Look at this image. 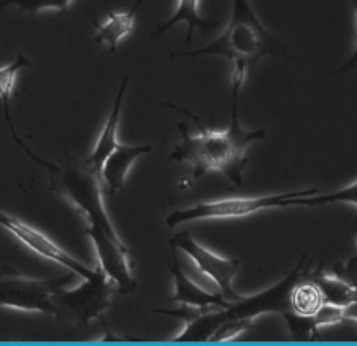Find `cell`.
Here are the masks:
<instances>
[{
  "label": "cell",
  "instance_id": "1",
  "mask_svg": "<svg viewBox=\"0 0 357 346\" xmlns=\"http://www.w3.org/2000/svg\"><path fill=\"white\" fill-rule=\"evenodd\" d=\"M241 83L232 82V118L226 130H208L202 128L197 116H191L199 124L200 134L192 135L186 123L178 124L181 142L175 145L170 154V160L184 163L192 167V178H197L208 172H220L235 186L243 184V172L248 165L246 149L251 143L264 140L267 137L266 129L246 130L238 121V96Z\"/></svg>",
  "mask_w": 357,
  "mask_h": 346
},
{
  "label": "cell",
  "instance_id": "2",
  "mask_svg": "<svg viewBox=\"0 0 357 346\" xmlns=\"http://www.w3.org/2000/svg\"><path fill=\"white\" fill-rule=\"evenodd\" d=\"M48 173L51 191L67 199L75 209L82 211L88 221V227L100 229L112 237L119 239L103 205L100 176L91 169L86 160H79L64 153V159L56 164L54 170Z\"/></svg>",
  "mask_w": 357,
  "mask_h": 346
},
{
  "label": "cell",
  "instance_id": "3",
  "mask_svg": "<svg viewBox=\"0 0 357 346\" xmlns=\"http://www.w3.org/2000/svg\"><path fill=\"white\" fill-rule=\"evenodd\" d=\"M222 56L232 64V82L245 83L252 68L264 56L273 54V37L259 20H229L226 29L215 42L189 53H174L172 56Z\"/></svg>",
  "mask_w": 357,
  "mask_h": 346
},
{
  "label": "cell",
  "instance_id": "4",
  "mask_svg": "<svg viewBox=\"0 0 357 346\" xmlns=\"http://www.w3.org/2000/svg\"><path fill=\"white\" fill-rule=\"evenodd\" d=\"M116 283L97 265L94 275L75 289L61 287L54 294L56 318L72 321L78 327H88L92 319H102L107 326L105 311L112 307Z\"/></svg>",
  "mask_w": 357,
  "mask_h": 346
},
{
  "label": "cell",
  "instance_id": "5",
  "mask_svg": "<svg viewBox=\"0 0 357 346\" xmlns=\"http://www.w3.org/2000/svg\"><path fill=\"white\" fill-rule=\"evenodd\" d=\"M319 194V189H305L284 194H270L261 197H230L213 202H200L191 209H181L170 213L165 219L169 227H176L183 223L200 221V219H234L255 215L257 211L270 209H287L289 200L296 197H310Z\"/></svg>",
  "mask_w": 357,
  "mask_h": 346
},
{
  "label": "cell",
  "instance_id": "6",
  "mask_svg": "<svg viewBox=\"0 0 357 346\" xmlns=\"http://www.w3.org/2000/svg\"><path fill=\"white\" fill-rule=\"evenodd\" d=\"M77 273L70 272L59 278H27L20 273L2 272L0 273V307L38 311L56 316L54 294L57 289L70 283Z\"/></svg>",
  "mask_w": 357,
  "mask_h": 346
},
{
  "label": "cell",
  "instance_id": "7",
  "mask_svg": "<svg viewBox=\"0 0 357 346\" xmlns=\"http://www.w3.org/2000/svg\"><path fill=\"white\" fill-rule=\"evenodd\" d=\"M170 243L172 246L186 253L189 259L195 264L199 272L206 275L213 283H215L218 289L221 292V296L226 299V301H229L230 303L240 301L241 296L234 287V280L241 267L240 259L218 256L216 253L210 251L208 248H205L204 245H200L199 241H195L192 235L186 232V230L176 234L175 237L170 240Z\"/></svg>",
  "mask_w": 357,
  "mask_h": 346
},
{
  "label": "cell",
  "instance_id": "8",
  "mask_svg": "<svg viewBox=\"0 0 357 346\" xmlns=\"http://www.w3.org/2000/svg\"><path fill=\"white\" fill-rule=\"evenodd\" d=\"M0 226L7 229L20 243L29 248V250L36 253V255L62 265V267L68 269L70 272L82 276L83 280L91 278V276L94 275L96 269L88 267V265H84L83 262H79L78 259L68 255V253L62 250L59 245L54 243L48 235L40 232L38 229L31 226V224L21 221V219L11 216L8 213L0 211Z\"/></svg>",
  "mask_w": 357,
  "mask_h": 346
},
{
  "label": "cell",
  "instance_id": "9",
  "mask_svg": "<svg viewBox=\"0 0 357 346\" xmlns=\"http://www.w3.org/2000/svg\"><path fill=\"white\" fill-rule=\"evenodd\" d=\"M86 234L92 241L97 259L103 272L116 283L119 294H130L137 289V281L132 276L129 265V248L121 239H114L100 229L88 227Z\"/></svg>",
  "mask_w": 357,
  "mask_h": 346
},
{
  "label": "cell",
  "instance_id": "10",
  "mask_svg": "<svg viewBox=\"0 0 357 346\" xmlns=\"http://www.w3.org/2000/svg\"><path fill=\"white\" fill-rule=\"evenodd\" d=\"M153 153L151 145H119L108 154L105 163L102 165L100 178H102V186L107 195H113L118 191H123L126 186V180H128L129 170L132 165L135 164L138 158H142L143 154Z\"/></svg>",
  "mask_w": 357,
  "mask_h": 346
},
{
  "label": "cell",
  "instance_id": "11",
  "mask_svg": "<svg viewBox=\"0 0 357 346\" xmlns=\"http://www.w3.org/2000/svg\"><path fill=\"white\" fill-rule=\"evenodd\" d=\"M174 250V264H167V267L174 275V283H175V292L174 296L169 299V303H181V305H189V307L195 308H227L230 307L229 301H226L221 296V292H208L205 291L204 287L195 285L192 280H189L186 275H184L180 262L176 259V248L172 246Z\"/></svg>",
  "mask_w": 357,
  "mask_h": 346
},
{
  "label": "cell",
  "instance_id": "12",
  "mask_svg": "<svg viewBox=\"0 0 357 346\" xmlns=\"http://www.w3.org/2000/svg\"><path fill=\"white\" fill-rule=\"evenodd\" d=\"M128 83H129V77H124L123 83H121V86H119L116 99H114L110 116H108L105 126H103V129L100 132L99 138H97L96 146H94V149H92L91 156L86 159V163L89 164L91 169L94 170L99 176H100L102 165H103V163H105V159L108 158V154H110L113 149L119 145L118 129H119V121H121V108H123V99L126 94V88H128Z\"/></svg>",
  "mask_w": 357,
  "mask_h": 346
},
{
  "label": "cell",
  "instance_id": "13",
  "mask_svg": "<svg viewBox=\"0 0 357 346\" xmlns=\"http://www.w3.org/2000/svg\"><path fill=\"white\" fill-rule=\"evenodd\" d=\"M27 66H29V59H26V56H22L20 53L18 56H16V59L11 62V64H8L7 67L0 68V100H2V105H3V116H5V121H7L8 129L11 132V137H13L16 145H18L22 149V151H24L29 156V158H32L33 163L46 167V170L51 172V170H54L56 164L48 163V160H45V159H40L32 151H29L27 146H24V143H22V140L18 137V134H16V129L13 126V119H11V114H10V97L13 96L16 75H18V72L22 70V68H26Z\"/></svg>",
  "mask_w": 357,
  "mask_h": 346
},
{
  "label": "cell",
  "instance_id": "14",
  "mask_svg": "<svg viewBox=\"0 0 357 346\" xmlns=\"http://www.w3.org/2000/svg\"><path fill=\"white\" fill-rule=\"evenodd\" d=\"M143 0H137L134 7L129 11H123V13H112L107 15L103 22H96L97 33L94 37V42L97 45H107L108 50L114 53L118 50V45L123 38L130 36L135 26V13Z\"/></svg>",
  "mask_w": 357,
  "mask_h": 346
},
{
  "label": "cell",
  "instance_id": "15",
  "mask_svg": "<svg viewBox=\"0 0 357 346\" xmlns=\"http://www.w3.org/2000/svg\"><path fill=\"white\" fill-rule=\"evenodd\" d=\"M308 278L313 280L319 287L324 303L337 305L344 310L357 303V287L337 273L322 272V270L310 272L308 270Z\"/></svg>",
  "mask_w": 357,
  "mask_h": 346
},
{
  "label": "cell",
  "instance_id": "16",
  "mask_svg": "<svg viewBox=\"0 0 357 346\" xmlns=\"http://www.w3.org/2000/svg\"><path fill=\"white\" fill-rule=\"evenodd\" d=\"M178 22H184L188 27L186 33V42L191 43L194 37L195 29H200V31H208V29H215L220 26V21H213L208 18H204L200 15V0H178L176 8L172 15V18L159 24L156 32L153 33L151 38H158L169 31L170 27H174Z\"/></svg>",
  "mask_w": 357,
  "mask_h": 346
},
{
  "label": "cell",
  "instance_id": "17",
  "mask_svg": "<svg viewBox=\"0 0 357 346\" xmlns=\"http://www.w3.org/2000/svg\"><path fill=\"white\" fill-rule=\"evenodd\" d=\"M322 303L324 301H322L319 287L313 280L308 278V270H303L301 278L291 287V311L301 316H313L322 307Z\"/></svg>",
  "mask_w": 357,
  "mask_h": 346
},
{
  "label": "cell",
  "instance_id": "18",
  "mask_svg": "<svg viewBox=\"0 0 357 346\" xmlns=\"http://www.w3.org/2000/svg\"><path fill=\"white\" fill-rule=\"evenodd\" d=\"M72 0H0V10L7 7H18L21 11H26L31 18L43 10H56L59 13H66L70 7Z\"/></svg>",
  "mask_w": 357,
  "mask_h": 346
},
{
  "label": "cell",
  "instance_id": "19",
  "mask_svg": "<svg viewBox=\"0 0 357 346\" xmlns=\"http://www.w3.org/2000/svg\"><path fill=\"white\" fill-rule=\"evenodd\" d=\"M338 202H344V204H353L357 209V181H354L349 186L340 189V191L327 195H310V197H298L297 205L301 206H318L324 204H338Z\"/></svg>",
  "mask_w": 357,
  "mask_h": 346
},
{
  "label": "cell",
  "instance_id": "20",
  "mask_svg": "<svg viewBox=\"0 0 357 346\" xmlns=\"http://www.w3.org/2000/svg\"><path fill=\"white\" fill-rule=\"evenodd\" d=\"M252 324H255V321L251 319H230L226 321L222 326H220L213 333L210 342H227V340H232L235 337H238L243 333L245 331H248Z\"/></svg>",
  "mask_w": 357,
  "mask_h": 346
},
{
  "label": "cell",
  "instance_id": "21",
  "mask_svg": "<svg viewBox=\"0 0 357 346\" xmlns=\"http://www.w3.org/2000/svg\"><path fill=\"white\" fill-rule=\"evenodd\" d=\"M343 321H347V310L331 303H322V307L313 315V322L318 331L326 326L340 324Z\"/></svg>",
  "mask_w": 357,
  "mask_h": 346
},
{
  "label": "cell",
  "instance_id": "22",
  "mask_svg": "<svg viewBox=\"0 0 357 346\" xmlns=\"http://www.w3.org/2000/svg\"><path fill=\"white\" fill-rule=\"evenodd\" d=\"M333 273L342 276V278L349 281L351 285L357 287V257H351L349 261L344 264H337L335 267H333ZM347 321L357 324V303L347 310Z\"/></svg>",
  "mask_w": 357,
  "mask_h": 346
},
{
  "label": "cell",
  "instance_id": "23",
  "mask_svg": "<svg viewBox=\"0 0 357 346\" xmlns=\"http://www.w3.org/2000/svg\"><path fill=\"white\" fill-rule=\"evenodd\" d=\"M252 16H256V13L248 0H234L232 18H252Z\"/></svg>",
  "mask_w": 357,
  "mask_h": 346
},
{
  "label": "cell",
  "instance_id": "24",
  "mask_svg": "<svg viewBox=\"0 0 357 346\" xmlns=\"http://www.w3.org/2000/svg\"><path fill=\"white\" fill-rule=\"evenodd\" d=\"M353 8H354V15H356V27H357V0H354L353 2ZM357 66V36H356V45H354V51H353V56L349 57L347 64H343L342 67L338 68V70L335 73H344L351 70V68Z\"/></svg>",
  "mask_w": 357,
  "mask_h": 346
},
{
  "label": "cell",
  "instance_id": "25",
  "mask_svg": "<svg viewBox=\"0 0 357 346\" xmlns=\"http://www.w3.org/2000/svg\"><path fill=\"white\" fill-rule=\"evenodd\" d=\"M356 248H357V239H356Z\"/></svg>",
  "mask_w": 357,
  "mask_h": 346
},
{
  "label": "cell",
  "instance_id": "26",
  "mask_svg": "<svg viewBox=\"0 0 357 346\" xmlns=\"http://www.w3.org/2000/svg\"><path fill=\"white\" fill-rule=\"evenodd\" d=\"M0 273H2V272H0Z\"/></svg>",
  "mask_w": 357,
  "mask_h": 346
}]
</instances>
